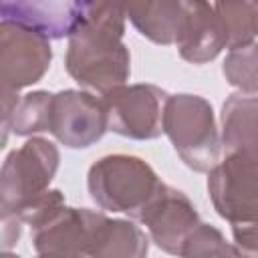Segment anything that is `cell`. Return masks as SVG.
I'll list each match as a JSON object with an SVG mask.
<instances>
[{
  "mask_svg": "<svg viewBox=\"0 0 258 258\" xmlns=\"http://www.w3.org/2000/svg\"><path fill=\"white\" fill-rule=\"evenodd\" d=\"M20 220L12 214H2V250H10L20 238Z\"/></svg>",
  "mask_w": 258,
  "mask_h": 258,
  "instance_id": "obj_21",
  "label": "cell"
},
{
  "mask_svg": "<svg viewBox=\"0 0 258 258\" xmlns=\"http://www.w3.org/2000/svg\"><path fill=\"white\" fill-rule=\"evenodd\" d=\"M58 161L56 145L44 137H32L10 151L0 171V210L10 212L18 204L46 191Z\"/></svg>",
  "mask_w": 258,
  "mask_h": 258,
  "instance_id": "obj_5",
  "label": "cell"
},
{
  "mask_svg": "<svg viewBox=\"0 0 258 258\" xmlns=\"http://www.w3.org/2000/svg\"><path fill=\"white\" fill-rule=\"evenodd\" d=\"M149 252V240L129 220H111L103 232L97 258H141Z\"/></svg>",
  "mask_w": 258,
  "mask_h": 258,
  "instance_id": "obj_16",
  "label": "cell"
},
{
  "mask_svg": "<svg viewBox=\"0 0 258 258\" xmlns=\"http://www.w3.org/2000/svg\"><path fill=\"white\" fill-rule=\"evenodd\" d=\"M208 194L218 216L230 224L258 222V157L226 153L208 171Z\"/></svg>",
  "mask_w": 258,
  "mask_h": 258,
  "instance_id": "obj_6",
  "label": "cell"
},
{
  "mask_svg": "<svg viewBox=\"0 0 258 258\" xmlns=\"http://www.w3.org/2000/svg\"><path fill=\"white\" fill-rule=\"evenodd\" d=\"M48 131L71 149H85L97 143L109 131L103 99L89 91L64 89L54 93Z\"/></svg>",
  "mask_w": 258,
  "mask_h": 258,
  "instance_id": "obj_9",
  "label": "cell"
},
{
  "mask_svg": "<svg viewBox=\"0 0 258 258\" xmlns=\"http://www.w3.org/2000/svg\"><path fill=\"white\" fill-rule=\"evenodd\" d=\"M67 73L85 89L105 95L125 85L131 73L129 50L123 36L87 22L71 20L67 26Z\"/></svg>",
  "mask_w": 258,
  "mask_h": 258,
  "instance_id": "obj_1",
  "label": "cell"
},
{
  "mask_svg": "<svg viewBox=\"0 0 258 258\" xmlns=\"http://www.w3.org/2000/svg\"><path fill=\"white\" fill-rule=\"evenodd\" d=\"M183 16L175 46L179 56L191 64H206L226 48L224 26L208 0H181Z\"/></svg>",
  "mask_w": 258,
  "mask_h": 258,
  "instance_id": "obj_11",
  "label": "cell"
},
{
  "mask_svg": "<svg viewBox=\"0 0 258 258\" xmlns=\"http://www.w3.org/2000/svg\"><path fill=\"white\" fill-rule=\"evenodd\" d=\"M222 73L226 81L240 93H258V42L230 48L224 58Z\"/></svg>",
  "mask_w": 258,
  "mask_h": 258,
  "instance_id": "obj_17",
  "label": "cell"
},
{
  "mask_svg": "<svg viewBox=\"0 0 258 258\" xmlns=\"http://www.w3.org/2000/svg\"><path fill=\"white\" fill-rule=\"evenodd\" d=\"M161 179L141 157L115 153L89 167L87 187L91 200L107 212H121L133 220L145 210L161 187Z\"/></svg>",
  "mask_w": 258,
  "mask_h": 258,
  "instance_id": "obj_2",
  "label": "cell"
},
{
  "mask_svg": "<svg viewBox=\"0 0 258 258\" xmlns=\"http://www.w3.org/2000/svg\"><path fill=\"white\" fill-rule=\"evenodd\" d=\"M234 246L242 256H258V222L232 224Z\"/></svg>",
  "mask_w": 258,
  "mask_h": 258,
  "instance_id": "obj_20",
  "label": "cell"
},
{
  "mask_svg": "<svg viewBox=\"0 0 258 258\" xmlns=\"http://www.w3.org/2000/svg\"><path fill=\"white\" fill-rule=\"evenodd\" d=\"M52 60L48 32L4 16L0 24V81L2 91H14L38 83Z\"/></svg>",
  "mask_w": 258,
  "mask_h": 258,
  "instance_id": "obj_4",
  "label": "cell"
},
{
  "mask_svg": "<svg viewBox=\"0 0 258 258\" xmlns=\"http://www.w3.org/2000/svg\"><path fill=\"white\" fill-rule=\"evenodd\" d=\"M125 16L135 30L155 44H175L183 6L181 0H125Z\"/></svg>",
  "mask_w": 258,
  "mask_h": 258,
  "instance_id": "obj_13",
  "label": "cell"
},
{
  "mask_svg": "<svg viewBox=\"0 0 258 258\" xmlns=\"http://www.w3.org/2000/svg\"><path fill=\"white\" fill-rule=\"evenodd\" d=\"M214 10L226 32V48L244 46L258 36V0H216Z\"/></svg>",
  "mask_w": 258,
  "mask_h": 258,
  "instance_id": "obj_14",
  "label": "cell"
},
{
  "mask_svg": "<svg viewBox=\"0 0 258 258\" xmlns=\"http://www.w3.org/2000/svg\"><path fill=\"white\" fill-rule=\"evenodd\" d=\"M179 256H238V250L226 242L218 228L200 222L185 238Z\"/></svg>",
  "mask_w": 258,
  "mask_h": 258,
  "instance_id": "obj_18",
  "label": "cell"
},
{
  "mask_svg": "<svg viewBox=\"0 0 258 258\" xmlns=\"http://www.w3.org/2000/svg\"><path fill=\"white\" fill-rule=\"evenodd\" d=\"M109 218L89 208H62L32 230L34 250L42 256H97Z\"/></svg>",
  "mask_w": 258,
  "mask_h": 258,
  "instance_id": "obj_8",
  "label": "cell"
},
{
  "mask_svg": "<svg viewBox=\"0 0 258 258\" xmlns=\"http://www.w3.org/2000/svg\"><path fill=\"white\" fill-rule=\"evenodd\" d=\"M220 123L226 153L258 157V97L246 93L230 95L222 105Z\"/></svg>",
  "mask_w": 258,
  "mask_h": 258,
  "instance_id": "obj_12",
  "label": "cell"
},
{
  "mask_svg": "<svg viewBox=\"0 0 258 258\" xmlns=\"http://www.w3.org/2000/svg\"><path fill=\"white\" fill-rule=\"evenodd\" d=\"M167 93L151 83L119 85L103 95L109 131L129 139H155L163 133Z\"/></svg>",
  "mask_w": 258,
  "mask_h": 258,
  "instance_id": "obj_7",
  "label": "cell"
},
{
  "mask_svg": "<svg viewBox=\"0 0 258 258\" xmlns=\"http://www.w3.org/2000/svg\"><path fill=\"white\" fill-rule=\"evenodd\" d=\"M64 208V196L58 189H46L22 204H18L14 210L10 212H2V214H12L16 216L22 224H28L32 230L46 224L52 216H56L60 210Z\"/></svg>",
  "mask_w": 258,
  "mask_h": 258,
  "instance_id": "obj_19",
  "label": "cell"
},
{
  "mask_svg": "<svg viewBox=\"0 0 258 258\" xmlns=\"http://www.w3.org/2000/svg\"><path fill=\"white\" fill-rule=\"evenodd\" d=\"M52 93L48 91H32L22 95L8 119L2 121L4 137L2 143L6 141L8 131L14 135H32L38 131H48L50 125V109H52Z\"/></svg>",
  "mask_w": 258,
  "mask_h": 258,
  "instance_id": "obj_15",
  "label": "cell"
},
{
  "mask_svg": "<svg viewBox=\"0 0 258 258\" xmlns=\"http://www.w3.org/2000/svg\"><path fill=\"white\" fill-rule=\"evenodd\" d=\"M137 222L147 228L149 238L157 248L179 256L185 238L200 224V218L196 206L183 191L161 183L157 194L139 214Z\"/></svg>",
  "mask_w": 258,
  "mask_h": 258,
  "instance_id": "obj_10",
  "label": "cell"
},
{
  "mask_svg": "<svg viewBox=\"0 0 258 258\" xmlns=\"http://www.w3.org/2000/svg\"><path fill=\"white\" fill-rule=\"evenodd\" d=\"M163 133L189 169L208 173L220 161L222 137L216 127L214 109L204 97L189 93L167 95Z\"/></svg>",
  "mask_w": 258,
  "mask_h": 258,
  "instance_id": "obj_3",
  "label": "cell"
}]
</instances>
